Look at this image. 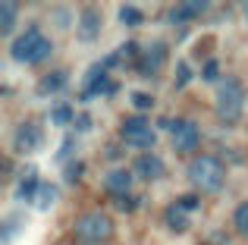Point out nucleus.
<instances>
[{
	"label": "nucleus",
	"mask_w": 248,
	"mask_h": 245,
	"mask_svg": "<svg viewBox=\"0 0 248 245\" xmlns=\"http://www.w3.org/2000/svg\"><path fill=\"white\" fill-rule=\"evenodd\" d=\"M242 110H245V88L236 76H226L220 79V88H217V98H214V113L223 126H236L242 120Z\"/></svg>",
	"instance_id": "f257e3e1"
},
{
	"label": "nucleus",
	"mask_w": 248,
	"mask_h": 245,
	"mask_svg": "<svg viewBox=\"0 0 248 245\" xmlns=\"http://www.w3.org/2000/svg\"><path fill=\"white\" fill-rule=\"evenodd\" d=\"M50 50H54V44H50L38 29H25L22 35L10 44V57L16 63H41Z\"/></svg>",
	"instance_id": "f03ea898"
},
{
	"label": "nucleus",
	"mask_w": 248,
	"mask_h": 245,
	"mask_svg": "<svg viewBox=\"0 0 248 245\" xmlns=\"http://www.w3.org/2000/svg\"><path fill=\"white\" fill-rule=\"evenodd\" d=\"M223 164H220L214 154H198V157L192 160V167H188V179H192L195 189L201 192H220V185H223Z\"/></svg>",
	"instance_id": "7ed1b4c3"
},
{
	"label": "nucleus",
	"mask_w": 248,
	"mask_h": 245,
	"mask_svg": "<svg viewBox=\"0 0 248 245\" xmlns=\"http://www.w3.org/2000/svg\"><path fill=\"white\" fill-rule=\"evenodd\" d=\"M76 236L85 242H104L113 236V220L107 214H101V211H88V214H82L76 220Z\"/></svg>",
	"instance_id": "20e7f679"
},
{
	"label": "nucleus",
	"mask_w": 248,
	"mask_h": 245,
	"mask_svg": "<svg viewBox=\"0 0 248 245\" xmlns=\"http://www.w3.org/2000/svg\"><path fill=\"white\" fill-rule=\"evenodd\" d=\"M120 135H123V141H126L129 148H139L141 154L148 151V148L157 141V135H154V129H151V122H148L145 117H126L123 120V126H120Z\"/></svg>",
	"instance_id": "39448f33"
},
{
	"label": "nucleus",
	"mask_w": 248,
	"mask_h": 245,
	"mask_svg": "<svg viewBox=\"0 0 248 245\" xmlns=\"http://www.w3.org/2000/svg\"><path fill=\"white\" fill-rule=\"evenodd\" d=\"M44 145V132H41V126L38 122H19L16 126V132H13V151L16 154H31V151H38V148Z\"/></svg>",
	"instance_id": "423d86ee"
},
{
	"label": "nucleus",
	"mask_w": 248,
	"mask_h": 245,
	"mask_svg": "<svg viewBox=\"0 0 248 245\" xmlns=\"http://www.w3.org/2000/svg\"><path fill=\"white\" fill-rule=\"evenodd\" d=\"M198 141H201V129L195 126V120H179V122H176V129H173V148L179 154L195 151Z\"/></svg>",
	"instance_id": "0eeeda50"
},
{
	"label": "nucleus",
	"mask_w": 248,
	"mask_h": 245,
	"mask_svg": "<svg viewBox=\"0 0 248 245\" xmlns=\"http://www.w3.org/2000/svg\"><path fill=\"white\" fill-rule=\"evenodd\" d=\"M164 63H167V44H164V41H151L145 50H141L139 69H141L145 76H157Z\"/></svg>",
	"instance_id": "6e6552de"
},
{
	"label": "nucleus",
	"mask_w": 248,
	"mask_h": 245,
	"mask_svg": "<svg viewBox=\"0 0 248 245\" xmlns=\"http://www.w3.org/2000/svg\"><path fill=\"white\" fill-rule=\"evenodd\" d=\"M76 35H79V41L85 44H91V41H97L101 38V13L97 10H82V16L76 19Z\"/></svg>",
	"instance_id": "1a4fd4ad"
},
{
	"label": "nucleus",
	"mask_w": 248,
	"mask_h": 245,
	"mask_svg": "<svg viewBox=\"0 0 248 245\" xmlns=\"http://www.w3.org/2000/svg\"><path fill=\"white\" fill-rule=\"evenodd\" d=\"M132 170H135V176H141V179H160L164 176V160L157 157V154H151V151H145V154H139L135 157V164H132Z\"/></svg>",
	"instance_id": "9d476101"
},
{
	"label": "nucleus",
	"mask_w": 248,
	"mask_h": 245,
	"mask_svg": "<svg viewBox=\"0 0 248 245\" xmlns=\"http://www.w3.org/2000/svg\"><path fill=\"white\" fill-rule=\"evenodd\" d=\"M129 185H132V173L126 170V167H120V170H110L107 176H104V189L110 192V195H129Z\"/></svg>",
	"instance_id": "9b49d317"
},
{
	"label": "nucleus",
	"mask_w": 248,
	"mask_h": 245,
	"mask_svg": "<svg viewBox=\"0 0 248 245\" xmlns=\"http://www.w3.org/2000/svg\"><path fill=\"white\" fill-rule=\"evenodd\" d=\"M207 13V3L204 0H188V3H176L173 10H170V19H173V22H192V19H201Z\"/></svg>",
	"instance_id": "f8f14e48"
},
{
	"label": "nucleus",
	"mask_w": 248,
	"mask_h": 245,
	"mask_svg": "<svg viewBox=\"0 0 248 245\" xmlns=\"http://www.w3.org/2000/svg\"><path fill=\"white\" fill-rule=\"evenodd\" d=\"M38 192H41V183H38V176H35V167H25V179L19 183V192H16V198L19 201H38Z\"/></svg>",
	"instance_id": "ddd939ff"
},
{
	"label": "nucleus",
	"mask_w": 248,
	"mask_h": 245,
	"mask_svg": "<svg viewBox=\"0 0 248 245\" xmlns=\"http://www.w3.org/2000/svg\"><path fill=\"white\" fill-rule=\"evenodd\" d=\"M164 220H167V227L173 230V233H186V230H188V214H186L182 204H167Z\"/></svg>",
	"instance_id": "4468645a"
},
{
	"label": "nucleus",
	"mask_w": 248,
	"mask_h": 245,
	"mask_svg": "<svg viewBox=\"0 0 248 245\" xmlns=\"http://www.w3.org/2000/svg\"><path fill=\"white\" fill-rule=\"evenodd\" d=\"M66 79H69V76L63 73V69H57V73H47V76H41V79H38V94H44V98H47V94H57L63 85H66Z\"/></svg>",
	"instance_id": "2eb2a0df"
},
{
	"label": "nucleus",
	"mask_w": 248,
	"mask_h": 245,
	"mask_svg": "<svg viewBox=\"0 0 248 245\" xmlns=\"http://www.w3.org/2000/svg\"><path fill=\"white\" fill-rule=\"evenodd\" d=\"M16 16H19V6L16 3H0V35H13L16 29Z\"/></svg>",
	"instance_id": "dca6fc26"
},
{
	"label": "nucleus",
	"mask_w": 248,
	"mask_h": 245,
	"mask_svg": "<svg viewBox=\"0 0 248 245\" xmlns=\"http://www.w3.org/2000/svg\"><path fill=\"white\" fill-rule=\"evenodd\" d=\"M57 201V185L54 183H41V192H38V211H50V204Z\"/></svg>",
	"instance_id": "f3484780"
},
{
	"label": "nucleus",
	"mask_w": 248,
	"mask_h": 245,
	"mask_svg": "<svg viewBox=\"0 0 248 245\" xmlns=\"http://www.w3.org/2000/svg\"><path fill=\"white\" fill-rule=\"evenodd\" d=\"M69 120H76V113H73L69 104H54L50 107V122H54V126H66Z\"/></svg>",
	"instance_id": "a211bd4d"
},
{
	"label": "nucleus",
	"mask_w": 248,
	"mask_h": 245,
	"mask_svg": "<svg viewBox=\"0 0 248 245\" xmlns=\"http://www.w3.org/2000/svg\"><path fill=\"white\" fill-rule=\"evenodd\" d=\"M141 19H145V16H141L139 6H132V3H123L120 6V22L123 25H141Z\"/></svg>",
	"instance_id": "6ab92c4d"
},
{
	"label": "nucleus",
	"mask_w": 248,
	"mask_h": 245,
	"mask_svg": "<svg viewBox=\"0 0 248 245\" xmlns=\"http://www.w3.org/2000/svg\"><path fill=\"white\" fill-rule=\"evenodd\" d=\"M232 223H236V230L242 236H248V201H242L236 208V214H232Z\"/></svg>",
	"instance_id": "aec40b11"
},
{
	"label": "nucleus",
	"mask_w": 248,
	"mask_h": 245,
	"mask_svg": "<svg viewBox=\"0 0 248 245\" xmlns=\"http://www.w3.org/2000/svg\"><path fill=\"white\" fill-rule=\"evenodd\" d=\"M188 79H192V69H188V63H186V60H179V63H176L173 85H176V88H186V85H188Z\"/></svg>",
	"instance_id": "412c9836"
},
{
	"label": "nucleus",
	"mask_w": 248,
	"mask_h": 245,
	"mask_svg": "<svg viewBox=\"0 0 248 245\" xmlns=\"http://www.w3.org/2000/svg\"><path fill=\"white\" fill-rule=\"evenodd\" d=\"M201 79H207V82H217V79H220L217 60H204V66H201Z\"/></svg>",
	"instance_id": "4be33fe9"
},
{
	"label": "nucleus",
	"mask_w": 248,
	"mask_h": 245,
	"mask_svg": "<svg viewBox=\"0 0 248 245\" xmlns=\"http://www.w3.org/2000/svg\"><path fill=\"white\" fill-rule=\"evenodd\" d=\"M132 104L139 107V110H148V107L154 104V98H151L148 92H132Z\"/></svg>",
	"instance_id": "5701e85b"
},
{
	"label": "nucleus",
	"mask_w": 248,
	"mask_h": 245,
	"mask_svg": "<svg viewBox=\"0 0 248 245\" xmlns=\"http://www.w3.org/2000/svg\"><path fill=\"white\" fill-rule=\"evenodd\" d=\"M82 170H85V164H82V160H73V164H66V179H69V183L82 179Z\"/></svg>",
	"instance_id": "b1692460"
},
{
	"label": "nucleus",
	"mask_w": 248,
	"mask_h": 245,
	"mask_svg": "<svg viewBox=\"0 0 248 245\" xmlns=\"http://www.w3.org/2000/svg\"><path fill=\"white\" fill-rule=\"evenodd\" d=\"M73 148H76V135H66V138H63V148L57 151V160H66L69 154H73Z\"/></svg>",
	"instance_id": "393cba45"
},
{
	"label": "nucleus",
	"mask_w": 248,
	"mask_h": 245,
	"mask_svg": "<svg viewBox=\"0 0 248 245\" xmlns=\"http://www.w3.org/2000/svg\"><path fill=\"white\" fill-rule=\"evenodd\" d=\"M54 22L60 25V29H69V10H63V6H57V10H54Z\"/></svg>",
	"instance_id": "a878e982"
},
{
	"label": "nucleus",
	"mask_w": 248,
	"mask_h": 245,
	"mask_svg": "<svg viewBox=\"0 0 248 245\" xmlns=\"http://www.w3.org/2000/svg\"><path fill=\"white\" fill-rule=\"evenodd\" d=\"M198 245H230V239H226V233H211L204 242H198Z\"/></svg>",
	"instance_id": "bb28decb"
},
{
	"label": "nucleus",
	"mask_w": 248,
	"mask_h": 245,
	"mask_svg": "<svg viewBox=\"0 0 248 245\" xmlns=\"http://www.w3.org/2000/svg\"><path fill=\"white\" fill-rule=\"evenodd\" d=\"M76 126H79L82 132H88V129H91V117H85V113H79V117H76Z\"/></svg>",
	"instance_id": "cd10ccee"
},
{
	"label": "nucleus",
	"mask_w": 248,
	"mask_h": 245,
	"mask_svg": "<svg viewBox=\"0 0 248 245\" xmlns=\"http://www.w3.org/2000/svg\"><path fill=\"white\" fill-rule=\"evenodd\" d=\"M182 208H186V211H192V208H198V195H188V198H182Z\"/></svg>",
	"instance_id": "c85d7f7f"
},
{
	"label": "nucleus",
	"mask_w": 248,
	"mask_h": 245,
	"mask_svg": "<svg viewBox=\"0 0 248 245\" xmlns=\"http://www.w3.org/2000/svg\"><path fill=\"white\" fill-rule=\"evenodd\" d=\"M132 204H135L132 198H123V195L116 198V208H120V211H132Z\"/></svg>",
	"instance_id": "c756f323"
},
{
	"label": "nucleus",
	"mask_w": 248,
	"mask_h": 245,
	"mask_svg": "<svg viewBox=\"0 0 248 245\" xmlns=\"http://www.w3.org/2000/svg\"><path fill=\"white\" fill-rule=\"evenodd\" d=\"M242 13H245V19H248V3H245V6H242Z\"/></svg>",
	"instance_id": "7c9ffc66"
}]
</instances>
